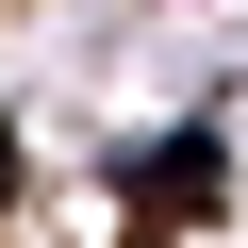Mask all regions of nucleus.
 Returning a JSON list of instances; mask_svg holds the SVG:
<instances>
[{
    "label": "nucleus",
    "mask_w": 248,
    "mask_h": 248,
    "mask_svg": "<svg viewBox=\"0 0 248 248\" xmlns=\"http://www.w3.org/2000/svg\"><path fill=\"white\" fill-rule=\"evenodd\" d=\"M215 182H232V149L215 133H166V149H133L116 199H133V232H182V215H215Z\"/></svg>",
    "instance_id": "f257e3e1"
}]
</instances>
